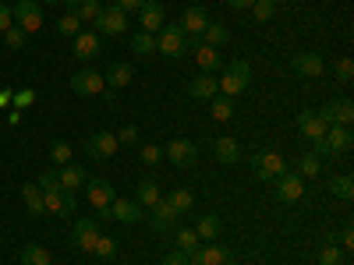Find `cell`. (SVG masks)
<instances>
[{
    "instance_id": "13",
    "label": "cell",
    "mask_w": 354,
    "mask_h": 265,
    "mask_svg": "<svg viewBox=\"0 0 354 265\" xmlns=\"http://www.w3.org/2000/svg\"><path fill=\"white\" fill-rule=\"evenodd\" d=\"M71 92H75V96H100V92H106V81H103L100 71L82 68V71H75V78H71Z\"/></svg>"
},
{
    "instance_id": "45",
    "label": "cell",
    "mask_w": 354,
    "mask_h": 265,
    "mask_svg": "<svg viewBox=\"0 0 354 265\" xmlns=\"http://www.w3.org/2000/svg\"><path fill=\"white\" fill-rule=\"evenodd\" d=\"M4 43H8V50H25V43H28V32H21L18 25H11L8 32H4Z\"/></svg>"
},
{
    "instance_id": "57",
    "label": "cell",
    "mask_w": 354,
    "mask_h": 265,
    "mask_svg": "<svg viewBox=\"0 0 354 265\" xmlns=\"http://www.w3.org/2000/svg\"><path fill=\"white\" fill-rule=\"evenodd\" d=\"M270 4H277V0H270Z\"/></svg>"
},
{
    "instance_id": "27",
    "label": "cell",
    "mask_w": 354,
    "mask_h": 265,
    "mask_svg": "<svg viewBox=\"0 0 354 265\" xmlns=\"http://www.w3.org/2000/svg\"><path fill=\"white\" fill-rule=\"evenodd\" d=\"M21 202H25L28 216H46V205H43V191H39V184H21Z\"/></svg>"
},
{
    "instance_id": "6",
    "label": "cell",
    "mask_w": 354,
    "mask_h": 265,
    "mask_svg": "<svg viewBox=\"0 0 354 265\" xmlns=\"http://www.w3.org/2000/svg\"><path fill=\"white\" fill-rule=\"evenodd\" d=\"M273 195L280 205H294V202H301L305 198V177H298L294 170L280 173L277 181H273Z\"/></svg>"
},
{
    "instance_id": "47",
    "label": "cell",
    "mask_w": 354,
    "mask_h": 265,
    "mask_svg": "<svg viewBox=\"0 0 354 265\" xmlns=\"http://www.w3.org/2000/svg\"><path fill=\"white\" fill-rule=\"evenodd\" d=\"M354 78V61L351 57H340L337 61V81H351Z\"/></svg>"
},
{
    "instance_id": "31",
    "label": "cell",
    "mask_w": 354,
    "mask_h": 265,
    "mask_svg": "<svg viewBox=\"0 0 354 265\" xmlns=\"http://www.w3.org/2000/svg\"><path fill=\"white\" fill-rule=\"evenodd\" d=\"M160 198H163V195H160V184H156V181H142V184L135 188V202L142 205V209H153Z\"/></svg>"
},
{
    "instance_id": "36",
    "label": "cell",
    "mask_w": 354,
    "mask_h": 265,
    "mask_svg": "<svg viewBox=\"0 0 354 265\" xmlns=\"http://www.w3.org/2000/svg\"><path fill=\"white\" fill-rule=\"evenodd\" d=\"M330 191H333V198H340V202H351V198H354V177H351V173L330 177Z\"/></svg>"
},
{
    "instance_id": "42",
    "label": "cell",
    "mask_w": 354,
    "mask_h": 265,
    "mask_svg": "<svg viewBox=\"0 0 354 265\" xmlns=\"http://www.w3.org/2000/svg\"><path fill=\"white\" fill-rule=\"evenodd\" d=\"M340 262H344V248H340L337 241L322 244V251H319V265H340Z\"/></svg>"
},
{
    "instance_id": "32",
    "label": "cell",
    "mask_w": 354,
    "mask_h": 265,
    "mask_svg": "<svg viewBox=\"0 0 354 265\" xmlns=\"http://www.w3.org/2000/svg\"><path fill=\"white\" fill-rule=\"evenodd\" d=\"M174 241H177V251H181V255H188V251L202 248V241H198V233H195L192 226H177V230H174Z\"/></svg>"
},
{
    "instance_id": "24",
    "label": "cell",
    "mask_w": 354,
    "mask_h": 265,
    "mask_svg": "<svg viewBox=\"0 0 354 265\" xmlns=\"http://www.w3.org/2000/svg\"><path fill=\"white\" fill-rule=\"evenodd\" d=\"M213 156H216L220 166H238L241 163V145L234 138H216L213 141Z\"/></svg>"
},
{
    "instance_id": "43",
    "label": "cell",
    "mask_w": 354,
    "mask_h": 265,
    "mask_svg": "<svg viewBox=\"0 0 354 265\" xmlns=\"http://www.w3.org/2000/svg\"><path fill=\"white\" fill-rule=\"evenodd\" d=\"M103 11V0H82V4H78V21H96V14Z\"/></svg>"
},
{
    "instance_id": "3",
    "label": "cell",
    "mask_w": 354,
    "mask_h": 265,
    "mask_svg": "<svg viewBox=\"0 0 354 265\" xmlns=\"http://www.w3.org/2000/svg\"><path fill=\"white\" fill-rule=\"evenodd\" d=\"M354 145V135H351V128H344V124H333V128H326V135H322L319 141H315V156L319 159H333V156H340V153H347Z\"/></svg>"
},
{
    "instance_id": "54",
    "label": "cell",
    "mask_w": 354,
    "mask_h": 265,
    "mask_svg": "<svg viewBox=\"0 0 354 265\" xmlns=\"http://www.w3.org/2000/svg\"><path fill=\"white\" fill-rule=\"evenodd\" d=\"M185 258H188V265H202V248H195V251H188Z\"/></svg>"
},
{
    "instance_id": "16",
    "label": "cell",
    "mask_w": 354,
    "mask_h": 265,
    "mask_svg": "<svg viewBox=\"0 0 354 265\" xmlns=\"http://www.w3.org/2000/svg\"><path fill=\"white\" fill-rule=\"evenodd\" d=\"M205 25H209V14H205V8H188L185 14H181V32L192 39V50L202 43V32H205Z\"/></svg>"
},
{
    "instance_id": "8",
    "label": "cell",
    "mask_w": 354,
    "mask_h": 265,
    "mask_svg": "<svg viewBox=\"0 0 354 265\" xmlns=\"http://www.w3.org/2000/svg\"><path fill=\"white\" fill-rule=\"evenodd\" d=\"M248 166L259 181H270V184L280 173H287V163L280 159V153H255V156H248Z\"/></svg>"
},
{
    "instance_id": "34",
    "label": "cell",
    "mask_w": 354,
    "mask_h": 265,
    "mask_svg": "<svg viewBox=\"0 0 354 265\" xmlns=\"http://www.w3.org/2000/svg\"><path fill=\"white\" fill-rule=\"evenodd\" d=\"M227 39H230V28H227V25H220V21L205 25V32H202V43H205V46H216V50H220Z\"/></svg>"
},
{
    "instance_id": "10",
    "label": "cell",
    "mask_w": 354,
    "mask_h": 265,
    "mask_svg": "<svg viewBox=\"0 0 354 265\" xmlns=\"http://www.w3.org/2000/svg\"><path fill=\"white\" fill-rule=\"evenodd\" d=\"M163 153H167V163H174L177 170H192L198 163V145L188 138H174Z\"/></svg>"
},
{
    "instance_id": "56",
    "label": "cell",
    "mask_w": 354,
    "mask_h": 265,
    "mask_svg": "<svg viewBox=\"0 0 354 265\" xmlns=\"http://www.w3.org/2000/svg\"><path fill=\"white\" fill-rule=\"evenodd\" d=\"M43 4H61V0H43Z\"/></svg>"
},
{
    "instance_id": "1",
    "label": "cell",
    "mask_w": 354,
    "mask_h": 265,
    "mask_svg": "<svg viewBox=\"0 0 354 265\" xmlns=\"http://www.w3.org/2000/svg\"><path fill=\"white\" fill-rule=\"evenodd\" d=\"M220 96H230V99H238L241 92H248V85H252V64L248 61H230L227 68H220Z\"/></svg>"
},
{
    "instance_id": "19",
    "label": "cell",
    "mask_w": 354,
    "mask_h": 265,
    "mask_svg": "<svg viewBox=\"0 0 354 265\" xmlns=\"http://www.w3.org/2000/svg\"><path fill=\"white\" fill-rule=\"evenodd\" d=\"M71 53H75V61H96L103 53V36L100 32H78L71 39Z\"/></svg>"
},
{
    "instance_id": "18",
    "label": "cell",
    "mask_w": 354,
    "mask_h": 265,
    "mask_svg": "<svg viewBox=\"0 0 354 265\" xmlns=\"http://www.w3.org/2000/svg\"><path fill=\"white\" fill-rule=\"evenodd\" d=\"M71 241H75L78 251H88V255H93V248H96V241H100V219H75Z\"/></svg>"
},
{
    "instance_id": "53",
    "label": "cell",
    "mask_w": 354,
    "mask_h": 265,
    "mask_svg": "<svg viewBox=\"0 0 354 265\" xmlns=\"http://www.w3.org/2000/svg\"><path fill=\"white\" fill-rule=\"evenodd\" d=\"M255 4V0H227V8H234V11H248Z\"/></svg>"
},
{
    "instance_id": "29",
    "label": "cell",
    "mask_w": 354,
    "mask_h": 265,
    "mask_svg": "<svg viewBox=\"0 0 354 265\" xmlns=\"http://www.w3.org/2000/svg\"><path fill=\"white\" fill-rule=\"evenodd\" d=\"M220 226H223V219L220 216H202L198 223H195V233H198V241H220Z\"/></svg>"
},
{
    "instance_id": "39",
    "label": "cell",
    "mask_w": 354,
    "mask_h": 265,
    "mask_svg": "<svg viewBox=\"0 0 354 265\" xmlns=\"http://www.w3.org/2000/svg\"><path fill=\"white\" fill-rule=\"evenodd\" d=\"M71 156H75V149H71L68 141L57 138V141L50 145V163H53V166H68V163H71Z\"/></svg>"
},
{
    "instance_id": "44",
    "label": "cell",
    "mask_w": 354,
    "mask_h": 265,
    "mask_svg": "<svg viewBox=\"0 0 354 265\" xmlns=\"http://www.w3.org/2000/svg\"><path fill=\"white\" fill-rule=\"evenodd\" d=\"M248 11H252V18H255V21H270V18L277 14V4H270V0H255V4H252Z\"/></svg>"
},
{
    "instance_id": "12",
    "label": "cell",
    "mask_w": 354,
    "mask_h": 265,
    "mask_svg": "<svg viewBox=\"0 0 354 265\" xmlns=\"http://www.w3.org/2000/svg\"><path fill=\"white\" fill-rule=\"evenodd\" d=\"M290 71L298 75V78H319L322 71H326V61H322V53L305 50V53H294L290 57Z\"/></svg>"
},
{
    "instance_id": "48",
    "label": "cell",
    "mask_w": 354,
    "mask_h": 265,
    "mask_svg": "<svg viewBox=\"0 0 354 265\" xmlns=\"http://www.w3.org/2000/svg\"><path fill=\"white\" fill-rule=\"evenodd\" d=\"M138 141V128L135 124H124L121 131H117V145H135Z\"/></svg>"
},
{
    "instance_id": "23",
    "label": "cell",
    "mask_w": 354,
    "mask_h": 265,
    "mask_svg": "<svg viewBox=\"0 0 354 265\" xmlns=\"http://www.w3.org/2000/svg\"><path fill=\"white\" fill-rule=\"evenodd\" d=\"M188 96H192V99H202V103H209L213 96H220V85H216L213 75H195V78L188 81Z\"/></svg>"
},
{
    "instance_id": "49",
    "label": "cell",
    "mask_w": 354,
    "mask_h": 265,
    "mask_svg": "<svg viewBox=\"0 0 354 265\" xmlns=\"http://www.w3.org/2000/svg\"><path fill=\"white\" fill-rule=\"evenodd\" d=\"M11 25H15V18H11V8L4 4V0H0V32H8Z\"/></svg>"
},
{
    "instance_id": "51",
    "label": "cell",
    "mask_w": 354,
    "mask_h": 265,
    "mask_svg": "<svg viewBox=\"0 0 354 265\" xmlns=\"http://www.w3.org/2000/svg\"><path fill=\"white\" fill-rule=\"evenodd\" d=\"M113 4H117V8H121L124 14H131V11H138V8L145 4V0H113Z\"/></svg>"
},
{
    "instance_id": "4",
    "label": "cell",
    "mask_w": 354,
    "mask_h": 265,
    "mask_svg": "<svg viewBox=\"0 0 354 265\" xmlns=\"http://www.w3.org/2000/svg\"><path fill=\"white\" fill-rule=\"evenodd\" d=\"M85 195H88V202H93V209H96V219H110L106 209H110V202L117 198L113 184L103 181V177H88V181H85Z\"/></svg>"
},
{
    "instance_id": "20",
    "label": "cell",
    "mask_w": 354,
    "mask_h": 265,
    "mask_svg": "<svg viewBox=\"0 0 354 265\" xmlns=\"http://www.w3.org/2000/svg\"><path fill=\"white\" fill-rule=\"evenodd\" d=\"M163 4H160V0H145V4L138 8V28H142V32H160V28H163Z\"/></svg>"
},
{
    "instance_id": "33",
    "label": "cell",
    "mask_w": 354,
    "mask_h": 265,
    "mask_svg": "<svg viewBox=\"0 0 354 265\" xmlns=\"http://www.w3.org/2000/svg\"><path fill=\"white\" fill-rule=\"evenodd\" d=\"M131 50H135V57H142V61H145V57H153L156 53V36L138 28V32L131 36Z\"/></svg>"
},
{
    "instance_id": "35",
    "label": "cell",
    "mask_w": 354,
    "mask_h": 265,
    "mask_svg": "<svg viewBox=\"0 0 354 265\" xmlns=\"http://www.w3.org/2000/svg\"><path fill=\"white\" fill-rule=\"evenodd\" d=\"M167 202L185 216V213H192V205H195V191H192V188H174V191L167 195Z\"/></svg>"
},
{
    "instance_id": "30",
    "label": "cell",
    "mask_w": 354,
    "mask_h": 265,
    "mask_svg": "<svg viewBox=\"0 0 354 265\" xmlns=\"http://www.w3.org/2000/svg\"><path fill=\"white\" fill-rule=\"evenodd\" d=\"M135 78V71H131V64H113L106 75H103V81H106V88L113 92V88H124L128 81Z\"/></svg>"
},
{
    "instance_id": "40",
    "label": "cell",
    "mask_w": 354,
    "mask_h": 265,
    "mask_svg": "<svg viewBox=\"0 0 354 265\" xmlns=\"http://www.w3.org/2000/svg\"><path fill=\"white\" fill-rule=\"evenodd\" d=\"M57 32H61V36H68V39H75L78 32H82V21H78V14H61V18H57Z\"/></svg>"
},
{
    "instance_id": "50",
    "label": "cell",
    "mask_w": 354,
    "mask_h": 265,
    "mask_svg": "<svg viewBox=\"0 0 354 265\" xmlns=\"http://www.w3.org/2000/svg\"><path fill=\"white\" fill-rule=\"evenodd\" d=\"M163 265H188V258L174 248V251H167V255H163Z\"/></svg>"
},
{
    "instance_id": "11",
    "label": "cell",
    "mask_w": 354,
    "mask_h": 265,
    "mask_svg": "<svg viewBox=\"0 0 354 265\" xmlns=\"http://www.w3.org/2000/svg\"><path fill=\"white\" fill-rule=\"evenodd\" d=\"M121 145H117V135L113 131H96L85 138V156L88 159H110Z\"/></svg>"
},
{
    "instance_id": "22",
    "label": "cell",
    "mask_w": 354,
    "mask_h": 265,
    "mask_svg": "<svg viewBox=\"0 0 354 265\" xmlns=\"http://www.w3.org/2000/svg\"><path fill=\"white\" fill-rule=\"evenodd\" d=\"M57 170V181H61V188L64 191H78V188H85V181H88V173L78 166V163H68V166H53Z\"/></svg>"
},
{
    "instance_id": "21",
    "label": "cell",
    "mask_w": 354,
    "mask_h": 265,
    "mask_svg": "<svg viewBox=\"0 0 354 265\" xmlns=\"http://www.w3.org/2000/svg\"><path fill=\"white\" fill-rule=\"evenodd\" d=\"M326 128H330V124L322 121V117H319L315 110H301V113H298V131H301L312 145H315L322 135H326Z\"/></svg>"
},
{
    "instance_id": "52",
    "label": "cell",
    "mask_w": 354,
    "mask_h": 265,
    "mask_svg": "<svg viewBox=\"0 0 354 265\" xmlns=\"http://www.w3.org/2000/svg\"><path fill=\"white\" fill-rule=\"evenodd\" d=\"M340 248H344V251L354 248V226H344V230H340Z\"/></svg>"
},
{
    "instance_id": "26",
    "label": "cell",
    "mask_w": 354,
    "mask_h": 265,
    "mask_svg": "<svg viewBox=\"0 0 354 265\" xmlns=\"http://www.w3.org/2000/svg\"><path fill=\"white\" fill-rule=\"evenodd\" d=\"M202 265H234V251L223 248L220 241H205V248H202Z\"/></svg>"
},
{
    "instance_id": "2",
    "label": "cell",
    "mask_w": 354,
    "mask_h": 265,
    "mask_svg": "<svg viewBox=\"0 0 354 265\" xmlns=\"http://www.w3.org/2000/svg\"><path fill=\"white\" fill-rule=\"evenodd\" d=\"M156 53L170 57V61H181L192 53V39L181 32V25H163L156 32Z\"/></svg>"
},
{
    "instance_id": "55",
    "label": "cell",
    "mask_w": 354,
    "mask_h": 265,
    "mask_svg": "<svg viewBox=\"0 0 354 265\" xmlns=\"http://www.w3.org/2000/svg\"><path fill=\"white\" fill-rule=\"evenodd\" d=\"M15 103H18V106H25V103H32V92H18V96H15Z\"/></svg>"
},
{
    "instance_id": "46",
    "label": "cell",
    "mask_w": 354,
    "mask_h": 265,
    "mask_svg": "<svg viewBox=\"0 0 354 265\" xmlns=\"http://www.w3.org/2000/svg\"><path fill=\"white\" fill-rule=\"evenodd\" d=\"M93 255H100V258H113V255H117V241H113V237H103V233H100V241H96Z\"/></svg>"
},
{
    "instance_id": "37",
    "label": "cell",
    "mask_w": 354,
    "mask_h": 265,
    "mask_svg": "<svg viewBox=\"0 0 354 265\" xmlns=\"http://www.w3.org/2000/svg\"><path fill=\"white\" fill-rule=\"evenodd\" d=\"M294 173L298 177H319L322 173V159L315 153H305V156H298V163H294Z\"/></svg>"
},
{
    "instance_id": "5",
    "label": "cell",
    "mask_w": 354,
    "mask_h": 265,
    "mask_svg": "<svg viewBox=\"0 0 354 265\" xmlns=\"http://www.w3.org/2000/svg\"><path fill=\"white\" fill-rule=\"evenodd\" d=\"M177 219H181V213H177L167 198H160V202L153 205V209H145V223H149L156 233H174L177 226H181Z\"/></svg>"
},
{
    "instance_id": "28",
    "label": "cell",
    "mask_w": 354,
    "mask_h": 265,
    "mask_svg": "<svg viewBox=\"0 0 354 265\" xmlns=\"http://www.w3.org/2000/svg\"><path fill=\"white\" fill-rule=\"evenodd\" d=\"M209 113H213V121H220V124H227L234 113H238V103H234L230 96H213L209 99Z\"/></svg>"
},
{
    "instance_id": "38",
    "label": "cell",
    "mask_w": 354,
    "mask_h": 265,
    "mask_svg": "<svg viewBox=\"0 0 354 265\" xmlns=\"http://www.w3.org/2000/svg\"><path fill=\"white\" fill-rule=\"evenodd\" d=\"M21 265H53V258H50V251L39 248V244H25V248H21Z\"/></svg>"
},
{
    "instance_id": "15",
    "label": "cell",
    "mask_w": 354,
    "mask_h": 265,
    "mask_svg": "<svg viewBox=\"0 0 354 265\" xmlns=\"http://www.w3.org/2000/svg\"><path fill=\"white\" fill-rule=\"evenodd\" d=\"M106 216L117 219V223H128V226H131V223H142V219H145V209H142L135 198H121V195H117V198L110 202Z\"/></svg>"
},
{
    "instance_id": "41",
    "label": "cell",
    "mask_w": 354,
    "mask_h": 265,
    "mask_svg": "<svg viewBox=\"0 0 354 265\" xmlns=\"http://www.w3.org/2000/svg\"><path fill=\"white\" fill-rule=\"evenodd\" d=\"M163 145H142V153H138V163L145 166H163Z\"/></svg>"
},
{
    "instance_id": "14",
    "label": "cell",
    "mask_w": 354,
    "mask_h": 265,
    "mask_svg": "<svg viewBox=\"0 0 354 265\" xmlns=\"http://www.w3.org/2000/svg\"><path fill=\"white\" fill-rule=\"evenodd\" d=\"M43 205H46V213H50V216H64V219L78 213L75 195H71V191H64V188H57V191H43Z\"/></svg>"
},
{
    "instance_id": "7",
    "label": "cell",
    "mask_w": 354,
    "mask_h": 265,
    "mask_svg": "<svg viewBox=\"0 0 354 265\" xmlns=\"http://www.w3.org/2000/svg\"><path fill=\"white\" fill-rule=\"evenodd\" d=\"M11 18H15V25L21 28V32H39L43 28V4H36V0H18V4L11 8Z\"/></svg>"
},
{
    "instance_id": "17",
    "label": "cell",
    "mask_w": 354,
    "mask_h": 265,
    "mask_svg": "<svg viewBox=\"0 0 354 265\" xmlns=\"http://www.w3.org/2000/svg\"><path fill=\"white\" fill-rule=\"evenodd\" d=\"M315 113H319L330 128H333V124L351 128V121H354V106H351V99H330V103H322Z\"/></svg>"
},
{
    "instance_id": "25",
    "label": "cell",
    "mask_w": 354,
    "mask_h": 265,
    "mask_svg": "<svg viewBox=\"0 0 354 265\" xmlns=\"http://www.w3.org/2000/svg\"><path fill=\"white\" fill-rule=\"evenodd\" d=\"M192 53H195L198 75H216V71H220V50H216V46H205V43H198Z\"/></svg>"
},
{
    "instance_id": "9",
    "label": "cell",
    "mask_w": 354,
    "mask_h": 265,
    "mask_svg": "<svg viewBox=\"0 0 354 265\" xmlns=\"http://www.w3.org/2000/svg\"><path fill=\"white\" fill-rule=\"evenodd\" d=\"M93 25H96V32H100V36H124L131 21H128V14L117 8V4H106V8L96 14Z\"/></svg>"
}]
</instances>
